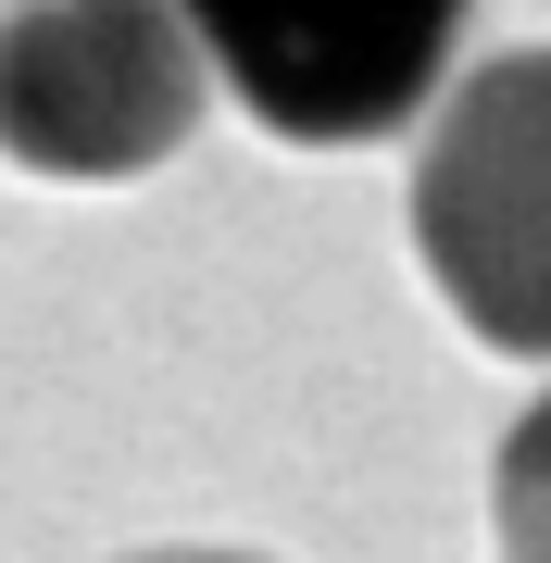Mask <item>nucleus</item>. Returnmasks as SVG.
Returning a JSON list of instances; mask_svg holds the SVG:
<instances>
[{
    "mask_svg": "<svg viewBox=\"0 0 551 563\" xmlns=\"http://www.w3.org/2000/svg\"><path fill=\"white\" fill-rule=\"evenodd\" d=\"M414 263L464 339L551 363V38L489 51L414 139Z\"/></svg>",
    "mask_w": 551,
    "mask_h": 563,
    "instance_id": "f257e3e1",
    "label": "nucleus"
},
{
    "mask_svg": "<svg viewBox=\"0 0 551 563\" xmlns=\"http://www.w3.org/2000/svg\"><path fill=\"white\" fill-rule=\"evenodd\" d=\"M213 76L176 0H25L0 13V163L51 188L151 176L201 139Z\"/></svg>",
    "mask_w": 551,
    "mask_h": 563,
    "instance_id": "f03ea898",
    "label": "nucleus"
},
{
    "mask_svg": "<svg viewBox=\"0 0 551 563\" xmlns=\"http://www.w3.org/2000/svg\"><path fill=\"white\" fill-rule=\"evenodd\" d=\"M476 0H176L201 76L288 151H364L439 113Z\"/></svg>",
    "mask_w": 551,
    "mask_h": 563,
    "instance_id": "7ed1b4c3",
    "label": "nucleus"
},
{
    "mask_svg": "<svg viewBox=\"0 0 551 563\" xmlns=\"http://www.w3.org/2000/svg\"><path fill=\"white\" fill-rule=\"evenodd\" d=\"M489 551L502 563H551V388L502 426V451H489Z\"/></svg>",
    "mask_w": 551,
    "mask_h": 563,
    "instance_id": "20e7f679",
    "label": "nucleus"
},
{
    "mask_svg": "<svg viewBox=\"0 0 551 563\" xmlns=\"http://www.w3.org/2000/svg\"><path fill=\"white\" fill-rule=\"evenodd\" d=\"M113 563H264V551H225V539H176V551H113Z\"/></svg>",
    "mask_w": 551,
    "mask_h": 563,
    "instance_id": "39448f33",
    "label": "nucleus"
},
{
    "mask_svg": "<svg viewBox=\"0 0 551 563\" xmlns=\"http://www.w3.org/2000/svg\"><path fill=\"white\" fill-rule=\"evenodd\" d=\"M0 13H25V0H0Z\"/></svg>",
    "mask_w": 551,
    "mask_h": 563,
    "instance_id": "423d86ee",
    "label": "nucleus"
}]
</instances>
